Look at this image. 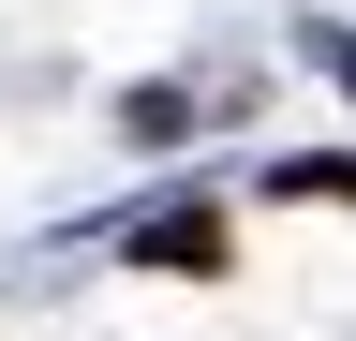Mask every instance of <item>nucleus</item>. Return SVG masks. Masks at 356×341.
I'll return each mask as SVG.
<instances>
[{"mask_svg":"<svg viewBox=\"0 0 356 341\" xmlns=\"http://www.w3.org/2000/svg\"><path fill=\"white\" fill-rule=\"evenodd\" d=\"M282 193H297V208H327V193L356 208V163H282Z\"/></svg>","mask_w":356,"mask_h":341,"instance_id":"2","label":"nucleus"},{"mask_svg":"<svg viewBox=\"0 0 356 341\" xmlns=\"http://www.w3.org/2000/svg\"><path fill=\"white\" fill-rule=\"evenodd\" d=\"M134 267L208 282V267H238V238H222V208H149V223H134Z\"/></svg>","mask_w":356,"mask_h":341,"instance_id":"1","label":"nucleus"},{"mask_svg":"<svg viewBox=\"0 0 356 341\" xmlns=\"http://www.w3.org/2000/svg\"><path fill=\"white\" fill-rule=\"evenodd\" d=\"M312 74H341V90H356V30H312Z\"/></svg>","mask_w":356,"mask_h":341,"instance_id":"3","label":"nucleus"}]
</instances>
